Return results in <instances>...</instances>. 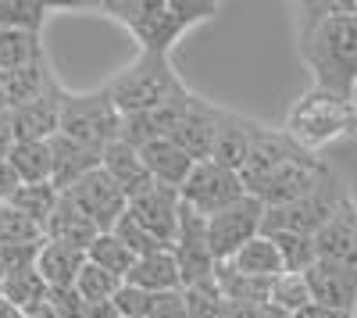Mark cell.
Segmentation results:
<instances>
[{"mask_svg": "<svg viewBox=\"0 0 357 318\" xmlns=\"http://www.w3.org/2000/svg\"><path fill=\"white\" fill-rule=\"evenodd\" d=\"M296 50L318 90L357 100V0L296 4Z\"/></svg>", "mask_w": 357, "mask_h": 318, "instance_id": "6da1fadb", "label": "cell"}, {"mask_svg": "<svg viewBox=\"0 0 357 318\" xmlns=\"http://www.w3.org/2000/svg\"><path fill=\"white\" fill-rule=\"evenodd\" d=\"M97 11L122 25L136 40L139 54L168 57L172 47L193 25L211 22L222 8L215 0H104V4H97Z\"/></svg>", "mask_w": 357, "mask_h": 318, "instance_id": "7a4b0ae2", "label": "cell"}, {"mask_svg": "<svg viewBox=\"0 0 357 318\" xmlns=\"http://www.w3.org/2000/svg\"><path fill=\"white\" fill-rule=\"evenodd\" d=\"M282 129L301 143L304 151L318 154L321 147H329V143L357 132V100H347L340 93L311 86V90L289 107Z\"/></svg>", "mask_w": 357, "mask_h": 318, "instance_id": "3957f363", "label": "cell"}, {"mask_svg": "<svg viewBox=\"0 0 357 318\" xmlns=\"http://www.w3.org/2000/svg\"><path fill=\"white\" fill-rule=\"evenodd\" d=\"M178 86H183V79L172 68V57L139 54L129 68H122L107 82V93L118 114H143L158 107L161 100H168Z\"/></svg>", "mask_w": 357, "mask_h": 318, "instance_id": "277c9868", "label": "cell"}, {"mask_svg": "<svg viewBox=\"0 0 357 318\" xmlns=\"http://www.w3.org/2000/svg\"><path fill=\"white\" fill-rule=\"evenodd\" d=\"M118 126H122V114L111 104L107 86L100 90H89V93H68L61 100V129L57 136H65L79 147H89L104 154L111 143L118 139Z\"/></svg>", "mask_w": 357, "mask_h": 318, "instance_id": "5b68a950", "label": "cell"}, {"mask_svg": "<svg viewBox=\"0 0 357 318\" xmlns=\"http://www.w3.org/2000/svg\"><path fill=\"white\" fill-rule=\"evenodd\" d=\"M350 200V190L343 183V176L333 168L329 179H325L318 190H311L307 197L293 200V204L282 208H264V225L261 233L272 236V233H301V236H318L325 222H329L343 204Z\"/></svg>", "mask_w": 357, "mask_h": 318, "instance_id": "8992f818", "label": "cell"}, {"mask_svg": "<svg viewBox=\"0 0 357 318\" xmlns=\"http://www.w3.org/2000/svg\"><path fill=\"white\" fill-rule=\"evenodd\" d=\"M178 197H183V204L190 211H197L200 218H215L222 215L225 208H232L236 200L247 197V186L240 179V172L232 168H222L215 161H197L186 186L178 190Z\"/></svg>", "mask_w": 357, "mask_h": 318, "instance_id": "52a82bcc", "label": "cell"}, {"mask_svg": "<svg viewBox=\"0 0 357 318\" xmlns=\"http://www.w3.org/2000/svg\"><path fill=\"white\" fill-rule=\"evenodd\" d=\"M296 154H304V147H301V143H296L286 129H272V126L254 122V126H250L247 161H243V168H240V179H243L247 193L257 197V190L272 179L289 158H296Z\"/></svg>", "mask_w": 357, "mask_h": 318, "instance_id": "ba28073f", "label": "cell"}, {"mask_svg": "<svg viewBox=\"0 0 357 318\" xmlns=\"http://www.w3.org/2000/svg\"><path fill=\"white\" fill-rule=\"evenodd\" d=\"M261 225H264V204L250 193L236 200L232 208H225L222 215L207 218V243H211L215 262H232L236 250L261 236Z\"/></svg>", "mask_w": 357, "mask_h": 318, "instance_id": "9c48e42d", "label": "cell"}, {"mask_svg": "<svg viewBox=\"0 0 357 318\" xmlns=\"http://www.w3.org/2000/svg\"><path fill=\"white\" fill-rule=\"evenodd\" d=\"M172 257L178 265V275H183V290L215 279L218 262L211 254V243H207V218H200L186 204H183V218H178V233L172 240Z\"/></svg>", "mask_w": 357, "mask_h": 318, "instance_id": "30bf717a", "label": "cell"}, {"mask_svg": "<svg viewBox=\"0 0 357 318\" xmlns=\"http://www.w3.org/2000/svg\"><path fill=\"white\" fill-rule=\"evenodd\" d=\"M329 172H333L329 161H321L318 154L304 151V154L289 158V161L275 172V176L257 190V200H261L264 208L293 204V200H301V197H307L311 190H318L325 179H329Z\"/></svg>", "mask_w": 357, "mask_h": 318, "instance_id": "8fae6325", "label": "cell"}, {"mask_svg": "<svg viewBox=\"0 0 357 318\" xmlns=\"http://www.w3.org/2000/svg\"><path fill=\"white\" fill-rule=\"evenodd\" d=\"M68 193L75 197V204L93 218V225L100 229V233H111V229L118 225V218L129 211V200H126L122 186H118L104 168H93L89 176H82Z\"/></svg>", "mask_w": 357, "mask_h": 318, "instance_id": "7c38bea8", "label": "cell"}, {"mask_svg": "<svg viewBox=\"0 0 357 318\" xmlns=\"http://www.w3.org/2000/svg\"><path fill=\"white\" fill-rule=\"evenodd\" d=\"M218 122H222V107L204 100L200 93H190V107L183 114L178 129L172 132V139L183 147L193 161H211L215 151V136H218Z\"/></svg>", "mask_w": 357, "mask_h": 318, "instance_id": "4fadbf2b", "label": "cell"}, {"mask_svg": "<svg viewBox=\"0 0 357 318\" xmlns=\"http://www.w3.org/2000/svg\"><path fill=\"white\" fill-rule=\"evenodd\" d=\"M61 100H65V86L57 82L50 93L29 100L22 107H11L8 119H11L15 143H22V139H54L57 129H61Z\"/></svg>", "mask_w": 357, "mask_h": 318, "instance_id": "5bb4252c", "label": "cell"}, {"mask_svg": "<svg viewBox=\"0 0 357 318\" xmlns=\"http://www.w3.org/2000/svg\"><path fill=\"white\" fill-rule=\"evenodd\" d=\"M304 279H307V290H311V304L333 308V311H343V315L357 311V272L333 265V262H314L304 272Z\"/></svg>", "mask_w": 357, "mask_h": 318, "instance_id": "9a60e30c", "label": "cell"}, {"mask_svg": "<svg viewBox=\"0 0 357 318\" xmlns=\"http://www.w3.org/2000/svg\"><path fill=\"white\" fill-rule=\"evenodd\" d=\"M314 247H318V262H333V265L357 272V204H354V197L325 222V229L314 236Z\"/></svg>", "mask_w": 357, "mask_h": 318, "instance_id": "2e32d148", "label": "cell"}, {"mask_svg": "<svg viewBox=\"0 0 357 318\" xmlns=\"http://www.w3.org/2000/svg\"><path fill=\"white\" fill-rule=\"evenodd\" d=\"M129 215H136V222L143 229H151L165 247H172V240L178 233V218H183V197H178V190L154 186L151 193H143L139 200H132Z\"/></svg>", "mask_w": 357, "mask_h": 318, "instance_id": "e0dca14e", "label": "cell"}, {"mask_svg": "<svg viewBox=\"0 0 357 318\" xmlns=\"http://www.w3.org/2000/svg\"><path fill=\"white\" fill-rule=\"evenodd\" d=\"M43 236L54 240V243H68L75 250H89V243H93L100 236V229L93 225V218H89L79 204H75V197L72 193H61L57 197V204L43 225Z\"/></svg>", "mask_w": 357, "mask_h": 318, "instance_id": "ac0fdd59", "label": "cell"}, {"mask_svg": "<svg viewBox=\"0 0 357 318\" xmlns=\"http://www.w3.org/2000/svg\"><path fill=\"white\" fill-rule=\"evenodd\" d=\"M100 168L107 172V176H111L118 186H122V193H126L129 204L158 186V183L151 179V172H146V165H143L139 151H136V147H129V143H122V139H114L111 147L100 154Z\"/></svg>", "mask_w": 357, "mask_h": 318, "instance_id": "d6986e66", "label": "cell"}, {"mask_svg": "<svg viewBox=\"0 0 357 318\" xmlns=\"http://www.w3.org/2000/svg\"><path fill=\"white\" fill-rule=\"evenodd\" d=\"M139 158H143L146 172H151V179L168 190H183L197 165L175 139H151L146 147H139Z\"/></svg>", "mask_w": 357, "mask_h": 318, "instance_id": "ffe728a7", "label": "cell"}, {"mask_svg": "<svg viewBox=\"0 0 357 318\" xmlns=\"http://www.w3.org/2000/svg\"><path fill=\"white\" fill-rule=\"evenodd\" d=\"M50 151H54V176H50V186L57 193H68L82 176H89L93 168H100V154L89 151V147H79V143L65 139V136H54L50 139Z\"/></svg>", "mask_w": 357, "mask_h": 318, "instance_id": "44dd1931", "label": "cell"}, {"mask_svg": "<svg viewBox=\"0 0 357 318\" xmlns=\"http://www.w3.org/2000/svg\"><path fill=\"white\" fill-rule=\"evenodd\" d=\"M126 282L139 286V290L146 294H178L183 290V275H178V265H175V257H172V247L165 250H154V254H146V257H136V265L132 272L126 275Z\"/></svg>", "mask_w": 357, "mask_h": 318, "instance_id": "7402d4cb", "label": "cell"}, {"mask_svg": "<svg viewBox=\"0 0 357 318\" xmlns=\"http://www.w3.org/2000/svg\"><path fill=\"white\" fill-rule=\"evenodd\" d=\"M250 126H254V119L222 107V122H218V136H215L211 161L222 165V168L240 172L243 161H247V147H250Z\"/></svg>", "mask_w": 357, "mask_h": 318, "instance_id": "603a6c76", "label": "cell"}, {"mask_svg": "<svg viewBox=\"0 0 357 318\" xmlns=\"http://www.w3.org/2000/svg\"><path fill=\"white\" fill-rule=\"evenodd\" d=\"M82 265H86V254L82 250H75L68 243H54V240H43L40 257H36V272L43 275V282L50 286V290L75 286Z\"/></svg>", "mask_w": 357, "mask_h": 318, "instance_id": "cb8c5ba5", "label": "cell"}, {"mask_svg": "<svg viewBox=\"0 0 357 318\" xmlns=\"http://www.w3.org/2000/svg\"><path fill=\"white\" fill-rule=\"evenodd\" d=\"M0 297H4L8 304H15V308L29 318V315H36V311L47 304L50 286L43 282V275L36 272V265L11 268V272H4V279H0Z\"/></svg>", "mask_w": 357, "mask_h": 318, "instance_id": "d4e9b609", "label": "cell"}, {"mask_svg": "<svg viewBox=\"0 0 357 318\" xmlns=\"http://www.w3.org/2000/svg\"><path fill=\"white\" fill-rule=\"evenodd\" d=\"M8 165L15 168V176L22 179V186L50 183V176H54V151H50V139H22V143H11Z\"/></svg>", "mask_w": 357, "mask_h": 318, "instance_id": "484cf974", "label": "cell"}, {"mask_svg": "<svg viewBox=\"0 0 357 318\" xmlns=\"http://www.w3.org/2000/svg\"><path fill=\"white\" fill-rule=\"evenodd\" d=\"M215 282L229 304H240V308H264L272 301V279H254V275H243L236 272L229 262H218L215 265Z\"/></svg>", "mask_w": 357, "mask_h": 318, "instance_id": "4316f807", "label": "cell"}, {"mask_svg": "<svg viewBox=\"0 0 357 318\" xmlns=\"http://www.w3.org/2000/svg\"><path fill=\"white\" fill-rule=\"evenodd\" d=\"M54 86H57V79L50 72V61L29 65V68H18V72H0V90H4V97H8V111L50 93Z\"/></svg>", "mask_w": 357, "mask_h": 318, "instance_id": "83f0119b", "label": "cell"}, {"mask_svg": "<svg viewBox=\"0 0 357 318\" xmlns=\"http://www.w3.org/2000/svg\"><path fill=\"white\" fill-rule=\"evenodd\" d=\"M236 272H243V275H254V279H279L282 272H286V265H282V257H279V247L272 243V236H254L247 247H240L236 250V257L229 262Z\"/></svg>", "mask_w": 357, "mask_h": 318, "instance_id": "f1b7e54d", "label": "cell"}, {"mask_svg": "<svg viewBox=\"0 0 357 318\" xmlns=\"http://www.w3.org/2000/svg\"><path fill=\"white\" fill-rule=\"evenodd\" d=\"M40 61H47L43 36L22 33V29H0V72H18Z\"/></svg>", "mask_w": 357, "mask_h": 318, "instance_id": "f546056e", "label": "cell"}, {"mask_svg": "<svg viewBox=\"0 0 357 318\" xmlns=\"http://www.w3.org/2000/svg\"><path fill=\"white\" fill-rule=\"evenodd\" d=\"M86 262H89V265H97V268H104V272H111L114 279H122V282H126V275H129L132 265H136V254H132L122 240H118L114 233H100L93 243H89Z\"/></svg>", "mask_w": 357, "mask_h": 318, "instance_id": "4dcf8cb0", "label": "cell"}, {"mask_svg": "<svg viewBox=\"0 0 357 318\" xmlns=\"http://www.w3.org/2000/svg\"><path fill=\"white\" fill-rule=\"evenodd\" d=\"M50 4L40 0H0V29H22V33H43L50 18Z\"/></svg>", "mask_w": 357, "mask_h": 318, "instance_id": "1f68e13d", "label": "cell"}, {"mask_svg": "<svg viewBox=\"0 0 357 318\" xmlns=\"http://www.w3.org/2000/svg\"><path fill=\"white\" fill-rule=\"evenodd\" d=\"M272 243L279 247L282 265H286V272H293V275H304V272L318 262L314 236H301V233H272Z\"/></svg>", "mask_w": 357, "mask_h": 318, "instance_id": "d6a6232c", "label": "cell"}, {"mask_svg": "<svg viewBox=\"0 0 357 318\" xmlns=\"http://www.w3.org/2000/svg\"><path fill=\"white\" fill-rule=\"evenodd\" d=\"M43 229L22 215L11 204H0V247H18V243H43Z\"/></svg>", "mask_w": 357, "mask_h": 318, "instance_id": "836d02e7", "label": "cell"}, {"mask_svg": "<svg viewBox=\"0 0 357 318\" xmlns=\"http://www.w3.org/2000/svg\"><path fill=\"white\" fill-rule=\"evenodd\" d=\"M183 297H186L190 318H232V308L222 297L215 279L211 282H200V286H190V290H183Z\"/></svg>", "mask_w": 357, "mask_h": 318, "instance_id": "e575fe53", "label": "cell"}, {"mask_svg": "<svg viewBox=\"0 0 357 318\" xmlns=\"http://www.w3.org/2000/svg\"><path fill=\"white\" fill-rule=\"evenodd\" d=\"M57 193L50 183H40V186H22L15 197H11V208H18L22 215H29L40 229L47 225V218H50V211H54V204H57Z\"/></svg>", "mask_w": 357, "mask_h": 318, "instance_id": "d590c367", "label": "cell"}, {"mask_svg": "<svg viewBox=\"0 0 357 318\" xmlns=\"http://www.w3.org/2000/svg\"><path fill=\"white\" fill-rule=\"evenodd\" d=\"M272 308H279L282 315H296L311 304V290H307V279L304 275H293V272H282L275 282H272Z\"/></svg>", "mask_w": 357, "mask_h": 318, "instance_id": "8d00e7d4", "label": "cell"}, {"mask_svg": "<svg viewBox=\"0 0 357 318\" xmlns=\"http://www.w3.org/2000/svg\"><path fill=\"white\" fill-rule=\"evenodd\" d=\"M118 286H122V279H114L111 272L89 265V262L82 265V272H79V279H75V290H79V297H82L86 304H107V301H114Z\"/></svg>", "mask_w": 357, "mask_h": 318, "instance_id": "74e56055", "label": "cell"}, {"mask_svg": "<svg viewBox=\"0 0 357 318\" xmlns=\"http://www.w3.org/2000/svg\"><path fill=\"white\" fill-rule=\"evenodd\" d=\"M111 233L118 236V240H122L136 257H146V254H154V250H165V243L151 233V229H143L139 222H136V215H122V218H118V225L111 229Z\"/></svg>", "mask_w": 357, "mask_h": 318, "instance_id": "f35d334b", "label": "cell"}, {"mask_svg": "<svg viewBox=\"0 0 357 318\" xmlns=\"http://www.w3.org/2000/svg\"><path fill=\"white\" fill-rule=\"evenodd\" d=\"M111 304H114V311L122 315V318H151L158 297L146 294V290H139V286H132V282H122Z\"/></svg>", "mask_w": 357, "mask_h": 318, "instance_id": "ab89813d", "label": "cell"}, {"mask_svg": "<svg viewBox=\"0 0 357 318\" xmlns=\"http://www.w3.org/2000/svg\"><path fill=\"white\" fill-rule=\"evenodd\" d=\"M47 304L61 315V318H86V301L79 297V290L75 286H61V290H50V297H47Z\"/></svg>", "mask_w": 357, "mask_h": 318, "instance_id": "60d3db41", "label": "cell"}, {"mask_svg": "<svg viewBox=\"0 0 357 318\" xmlns=\"http://www.w3.org/2000/svg\"><path fill=\"white\" fill-rule=\"evenodd\" d=\"M151 318H190L183 290H178V294H161L158 304H154V315H151Z\"/></svg>", "mask_w": 357, "mask_h": 318, "instance_id": "b9f144b4", "label": "cell"}, {"mask_svg": "<svg viewBox=\"0 0 357 318\" xmlns=\"http://www.w3.org/2000/svg\"><path fill=\"white\" fill-rule=\"evenodd\" d=\"M22 190V179L15 176V168L8 161H0V204H11V197Z\"/></svg>", "mask_w": 357, "mask_h": 318, "instance_id": "7bdbcfd3", "label": "cell"}, {"mask_svg": "<svg viewBox=\"0 0 357 318\" xmlns=\"http://www.w3.org/2000/svg\"><path fill=\"white\" fill-rule=\"evenodd\" d=\"M232 308V318H289V315H282L279 308H272V304H264V308H240V304H229Z\"/></svg>", "mask_w": 357, "mask_h": 318, "instance_id": "ee69618b", "label": "cell"}, {"mask_svg": "<svg viewBox=\"0 0 357 318\" xmlns=\"http://www.w3.org/2000/svg\"><path fill=\"white\" fill-rule=\"evenodd\" d=\"M293 318H354V315H343V311H333V308H321V304H307L304 311H296Z\"/></svg>", "mask_w": 357, "mask_h": 318, "instance_id": "f6af8a7d", "label": "cell"}, {"mask_svg": "<svg viewBox=\"0 0 357 318\" xmlns=\"http://www.w3.org/2000/svg\"><path fill=\"white\" fill-rule=\"evenodd\" d=\"M11 119H8V111H0V161H8V151H11Z\"/></svg>", "mask_w": 357, "mask_h": 318, "instance_id": "bcb514c9", "label": "cell"}, {"mask_svg": "<svg viewBox=\"0 0 357 318\" xmlns=\"http://www.w3.org/2000/svg\"><path fill=\"white\" fill-rule=\"evenodd\" d=\"M86 318H122V315H118L114 304L107 301V304H89V308H86Z\"/></svg>", "mask_w": 357, "mask_h": 318, "instance_id": "7dc6e473", "label": "cell"}, {"mask_svg": "<svg viewBox=\"0 0 357 318\" xmlns=\"http://www.w3.org/2000/svg\"><path fill=\"white\" fill-rule=\"evenodd\" d=\"M0 318H25V315H22L15 304H8L4 297H0Z\"/></svg>", "mask_w": 357, "mask_h": 318, "instance_id": "c3c4849f", "label": "cell"}, {"mask_svg": "<svg viewBox=\"0 0 357 318\" xmlns=\"http://www.w3.org/2000/svg\"><path fill=\"white\" fill-rule=\"evenodd\" d=\"M29 318H61V315H57V311H54L50 304H43V308H40L36 315H29Z\"/></svg>", "mask_w": 357, "mask_h": 318, "instance_id": "681fc988", "label": "cell"}, {"mask_svg": "<svg viewBox=\"0 0 357 318\" xmlns=\"http://www.w3.org/2000/svg\"><path fill=\"white\" fill-rule=\"evenodd\" d=\"M0 111H8V97H4V90H0Z\"/></svg>", "mask_w": 357, "mask_h": 318, "instance_id": "f907efd6", "label": "cell"}, {"mask_svg": "<svg viewBox=\"0 0 357 318\" xmlns=\"http://www.w3.org/2000/svg\"><path fill=\"white\" fill-rule=\"evenodd\" d=\"M0 279H4V262H0Z\"/></svg>", "mask_w": 357, "mask_h": 318, "instance_id": "816d5d0a", "label": "cell"}]
</instances>
